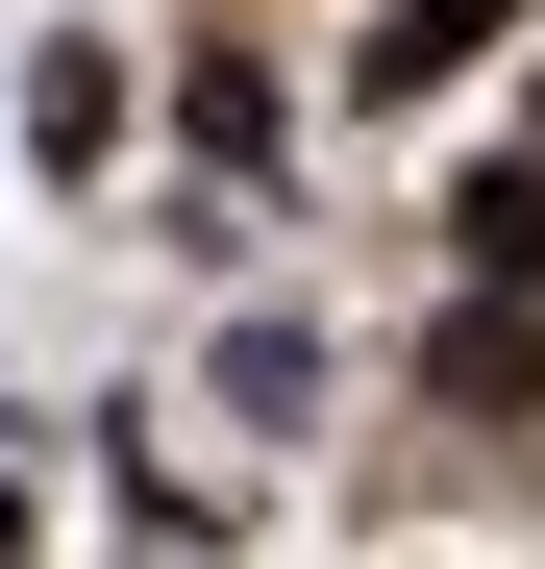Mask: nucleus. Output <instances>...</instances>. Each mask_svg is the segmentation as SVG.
I'll return each mask as SVG.
<instances>
[{
	"label": "nucleus",
	"mask_w": 545,
	"mask_h": 569,
	"mask_svg": "<svg viewBox=\"0 0 545 569\" xmlns=\"http://www.w3.org/2000/svg\"><path fill=\"white\" fill-rule=\"evenodd\" d=\"M496 26H521V0H397V26H373V100H446Z\"/></svg>",
	"instance_id": "obj_4"
},
{
	"label": "nucleus",
	"mask_w": 545,
	"mask_h": 569,
	"mask_svg": "<svg viewBox=\"0 0 545 569\" xmlns=\"http://www.w3.org/2000/svg\"><path fill=\"white\" fill-rule=\"evenodd\" d=\"M422 371H446V397H472V421H521V397H545V298H496V272H472V298H446V347H422Z\"/></svg>",
	"instance_id": "obj_1"
},
{
	"label": "nucleus",
	"mask_w": 545,
	"mask_h": 569,
	"mask_svg": "<svg viewBox=\"0 0 545 569\" xmlns=\"http://www.w3.org/2000/svg\"><path fill=\"white\" fill-rule=\"evenodd\" d=\"M0 545H26V470H0Z\"/></svg>",
	"instance_id": "obj_6"
},
{
	"label": "nucleus",
	"mask_w": 545,
	"mask_h": 569,
	"mask_svg": "<svg viewBox=\"0 0 545 569\" xmlns=\"http://www.w3.org/2000/svg\"><path fill=\"white\" fill-rule=\"evenodd\" d=\"M26 149L100 173V149H125V74H100V50H26Z\"/></svg>",
	"instance_id": "obj_5"
},
{
	"label": "nucleus",
	"mask_w": 545,
	"mask_h": 569,
	"mask_svg": "<svg viewBox=\"0 0 545 569\" xmlns=\"http://www.w3.org/2000/svg\"><path fill=\"white\" fill-rule=\"evenodd\" d=\"M446 248H472V272H496V298H545V149H496V173H472V199H446Z\"/></svg>",
	"instance_id": "obj_3"
},
{
	"label": "nucleus",
	"mask_w": 545,
	"mask_h": 569,
	"mask_svg": "<svg viewBox=\"0 0 545 569\" xmlns=\"http://www.w3.org/2000/svg\"><path fill=\"white\" fill-rule=\"evenodd\" d=\"M272 124H298L272 50H199V74H174V149H199V173H272Z\"/></svg>",
	"instance_id": "obj_2"
}]
</instances>
